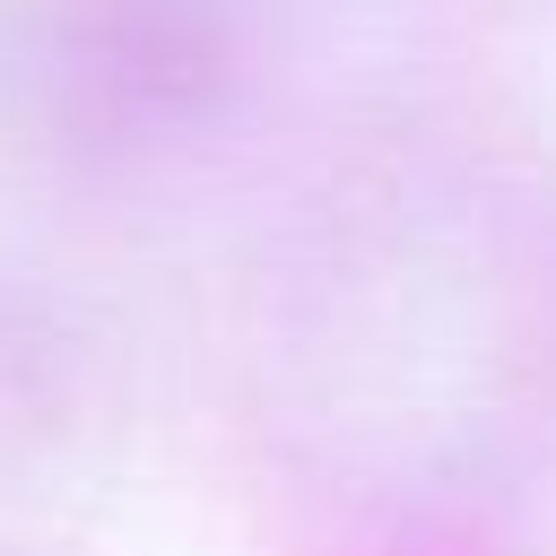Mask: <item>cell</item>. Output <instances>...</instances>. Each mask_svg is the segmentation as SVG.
I'll use <instances>...</instances> for the list:
<instances>
[{
  "mask_svg": "<svg viewBox=\"0 0 556 556\" xmlns=\"http://www.w3.org/2000/svg\"><path fill=\"white\" fill-rule=\"evenodd\" d=\"M243 78L235 0H0V96L70 148L200 130Z\"/></svg>",
  "mask_w": 556,
  "mask_h": 556,
  "instance_id": "cell-1",
  "label": "cell"
}]
</instances>
